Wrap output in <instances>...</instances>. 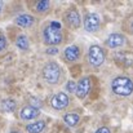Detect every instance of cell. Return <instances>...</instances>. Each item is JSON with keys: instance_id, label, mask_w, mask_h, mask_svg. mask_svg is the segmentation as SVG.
Wrapping results in <instances>:
<instances>
[{"instance_id": "cell-1", "label": "cell", "mask_w": 133, "mask_h": 133, "mask_svg": "<svg viewBox=\"0 0 133 133\" xmlns=\"http://www.w3.org/2000/svg\"><path fill=\"white\" fill-rule=\"evenodd\" d=\"M111 89L115 94L127 97L133 93V82L129 78H125V76L115 78L111 83Z\"/></svg>"}, {"instance_id": "cell-2", "label": "cell", "mask_w": 133, "mask_h": 133, "mask_svg": "<svg viewBox=\"0 0 133 133\" xmlns=\"http://www.w3.org/2000/svg\"><path fill=\"white\" fill-rule=\"evenodd\" d=\"M59 76H61V69L56 62L50 61L43 67V78L49 84H57Z\"/></svg>"}, {"instance_id": "cell-3", "label": "cell", "mask_w": 133, "mask_h": 133, "mask_svg": "<svg viewBox=\"0 0 133 133\" xmlns=\"http://www.w3.org/2000/svg\"><path fill=\"white\" fill-rule=\"evenodd\" d=\"M88 59L92 66H101L105 62V50L98 45H92L88 50Z\"/></svg>"}, {"instance_id": "cell-4", "label": "cell", "mask_w": 133, "mask_h": 133, "mask_svg": "<svg viewBox=\"0 0 133 133\" xmlns=\"http://www.w3.org/2000/svg\"><path fill=\"white\" fill-rule=\"evenodd\" d=\"M44 42L49 45H57L62 42V32L61 30L53 29L52 26H46L43 32Z\"/></svg>"}, {"instance_id": "cell-5", "label": "cell", "mask_w": 133, "mask_h": 133, "mask_svg": "<svg viewBox=\"0 0 133 133\" xmlns=\"http://www.w3.org/2000/svg\"><path fill=\"white\" fill-rule=\"evenodd\" d=\"M69 102H70V99H69L67 94H65L63 92H58L52 97L50 106L56 110H63L69 106Z\"/></svg>"}, {"instance_id": "cell-6", "label": "cell", "mask_w": 133, "mask_h": 133, "mask_svg": "<svg viewBox=\"0 0 133 133\" xmlns=\"http://www.w3.org/2000/svg\"><path fill=\"white\" fill-rule=\"evenodd\" d=\"M101 25V18L96 13H88L84 18V29L88 32H94L99 29Z\"/></svg>"}, {"instance_id": "cell-7", "label": "cell", "mask_w": 133, "mask_h": 133, "mask_svg": "<svg viewBox=\"0 0 133 133\" xmlns=\"http://www.w3.org/2000/svg\"><path fill=\"white\" fill-rule=\"evenodd\" d=\"M90 85H92V82L89 78H82L78 84H76V89H75V94L78 98L83 99L87 97V94L89 93V89H90Z\"/></svg>"}, {"instance_id": "cell-8", "label": "cell", "mask_w": 133, "mask_h": 133, "mask_svg": "<svg viewBox=\"0 0 133 133\" xmlns=\"http://www.w3.org/2000/svg\"><path fill=\"white\" fill-rule=\"evenodd\" d=\"M65 21L67 22V25L72 29H76L80 26V16L75 9H70L66 12L65 14Z\"/></svg>"}, {"instance_id": "cell-9", "label": "cell", "mask_w": 133, "mask_h": 133, "mask_svg": "<svg viewBox=\"0 0 133 133\" xmlns=\"http://www.w3.org/2000/svg\"><path fill=\"white\" fill-rule=\"evenodd\" d=\"M124 42H125V38L122 34L114 32V34H111V35L107 36V39H106L105 43H106V45L109 48H118V46H122V45L124 44Z\"/></svg>"}, {"instance_id": "cell-10", "label": "cell", "mask_w": 133, "mask_h": 133, "mask_svg": "<svg viewBox=\"0 0 133 133\" xmlns=\"http://www.w3.org/2000/svg\"><path fill=\"white\" fill-rule=\"evenodd\" d=\"M39 114H40L39 110H36V109H34V107H31V106H25V107L21 110L19 116H21V119H23V120H32V119L38 118Z\"/></svg>"}, {"instance_id": "cell-11", "label": "cell", "mask_w": 133, "mask_h": 133, "mask_svg": "<svg viewBox=\"0 0 133 133\" xmlns=\"http://www.w3.org/2000/svg\"><path fill=\"white\" fill-rule=\"evenodd\" d=\"M63 54H65V58L69 62H74V61H76L80 57V49L76 45H70V46H67L65 49V53Z\"/></svg>"}, {"instance_id": "cell-12", "label": "cell", "mask_w": 133, "mask_h": 133, "mask_svg": "<svg viewBox=\"0 0 133 133\" xmlns=\"http://www.w3.org/2000/svg\"><path fill=\"white\" fill-rule=\"evenodd\" d=\"M35 22V18L31 14H21L16 18V23L21 27H31Z\"/></svg>"}, {"instance_id": "cell-13", "label": "cell", "mask_w": 133, "mask_h": 133, "mask_svg": "<svg viewBox=\"0 0 133 133\" xmlns=\"http://www.w3.org/2000/svg\"><path fill=\"white\" fill-rule=\"evenodd\" d=\"M44 128L45 122H43V120H39V122H35V123H31V124L26 125V131L29 133H40L43 132Z\"/></svg>"}, {"instance_id": "cell-14", "label": "cell", "mask_w": 133, "mask_h": 133, "mask_svg": "<svg viewBox=\"0 0 133 133\" xmlns=\"http://www.w3.org/2000/svg\"><path fill=\"white\" fill-rule=\"evenodd\" d=\"M16 107H17V103L12 98H5L1 101V110L4 112H13L16 110Z\"/></svg>"}, {"instance_id": "cell-15", "label": "cell", "mask_w": 133, "mask_h": 133, "mask_svg": "<svg viewBox=\"0 0 133 133\" xmlns=\"http://www.w3.org/2000/svg\"><path fill=\"white\" fill-rule=\"evenodd\" d=\"M63 120H65V123H66L67 125L75 127V125L79 123L80 116H79L78 114H75V112H69V114H66V115L63 116Z\"/></svg>"}, {"instance_id": "cell-16", "label": "cell", "mask_w": 133, "mask_h": 133, "mask_svg": "<svg viewBox=\"0 0 133 133\" xmlns=\"http://www.w3.org/2000/svg\"><path fill=\"white\" fill-rule=\"evenodd\" d=\"M16 45H17L19 49L26 50V49H29L30 43H29V39H27L25 35H19V36L17 38V40H16Z\"/></svg>"}, {"instance_id": "cell-17", "label": "cell", "mask_w": 133, "mask_h": 133, "mask_svg": "<svg viewBox=\"0 0 133 133\" xmlns=\"http://www.w3.org/2000/svg\"><path fill=\"white\" fill-rule=\"evenodd\" d=\"M49 8H50V3H49L48 0L38 1V4H36V10H38L39 13H45Z\"/></svg>"}, {"instance_id": "cell-18", "label": "cell", "mask_w": 133, "mask_h": 133, "mask_svg": "<svg viewBox=\"0 0 133 133\" xmlns=\"http://www.w3.org/2000/svg\"><path fill=\"white\" fill-rule=\"evenodd\" d=\"M30 106L34 107V109H36V110H39V109L43 107V101L39 99V98H36V97H31L30 98Z\"/></svg>"}, {"instance_id": "cell-19", "label": "cell", "mask_w": 133, "mask_h": 133, "mask_svg": "<svg viewBox=\"0 0 133 133\" xmlns=\"http://www.w3.org/2000/svg\"><path fill=\"white\" fill-rule=\"evenodd\" d=\"M66 89H67V92H75V89H76V84H75V82H72V80H70L69 83H67V85H66Z\"/></svg>"}, {"instance_id": "cell-20", "label": "cell", "mask_w": 133, "mask_h": 133, "mask_svg": "<svg viewBox=\"0 0 133 133\" xmlns=\"http://www.w3.org/2000/svg\"><path fill=\"white\" fill-rule=\"evenodd\" d=\"M5 46H6V39H5V36H4V35H1V34H0V52H1Z\"/></svg>"}, {"instance_id": "cell-21", "label": "cell", "mask_w": 133, "mask_h": 133, "mask_svg": "<svg viewBox=\"0 0 133 133\" xmlns=\"http://www.w3.org/2000/svg\"><path fill=\"white\" fill-rule=\"evenodd\" d=\"M46 53H48V54L54 56V54H57V53H58V49H57L56 46H50V48H48V49H46Z\"/></svg>"}, {"instance_id": "cell-22", "label": "cell", "mask_w": 133, "mask_h": 133, "mask_svg": "<svg viewBox=\"0 0 133 133\" xmlns=\"http://www.w3.org/2000/svg\"><path fill=\"white\" fill-rule=\"evenodd\" d=\"M96 133H111V131L107 128V127H101V128H98Z\"/></svg>"}, {"instance_id": "cell-23", "label": "cell", "mask_w": 133, "mask_h": 133, "mask_svg": "<svg viewBox=\"0 0 133 133\" xmlns=\"http://www.w3.org/2000/svg\"><path fill=\"white\" fill-rule=\"evenodd\" d=\"M49 26H52L53 29H57V30H61V23H58L57 21H53Z\"/></svg>"}, {"instance_id": "cell-24", "label": "cell", "mask_w": 133, "mask_h": 133, "mask_svg": "<svg viewBox=\"0 0 133 133\" xmlns=\"http://www.w3.org/2000/svg\"><path fill=\"white\" fill-rule=\"evenodd\" d=\"M131 30H132V32H133V21L131 22Z\"/></svg>"}, {"instance_id": "cell-25", "label": "cell", "mask_w": 133, "mask_h": 133, "mask_svg": "<svg viewBox=\"0 0 133 133\" xmlns=\"http://www.w3.org/2000/svg\"><path fill=\"white\" fill-rule=\"evenodd\" d=\"M1 9H3V3L0 1V12H1Z\"/></svg>"}, {"instance_id": "cell-26", "label": "cell", "mask_w": 133, "mask_h": 133, "mask_svg": "<svg viewBox=\"0 0 133 133\" xmlns=\"http://www.w3.org/2000/svg\"><path fill=\"white\" fill-rule=\"evenodd\" d=\"M12 133H21V132H12Z\"/></svg>"}]
</instances>
